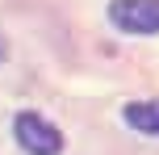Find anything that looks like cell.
<instances>
[{
	"instance_id": "7a4b0ae2",
	"label": "cell",
	"mask_w": 159,
	"mask_h": 155,
	"mask_svg": "<svg viewBox=\"0 0 159 155\" xmlns=\"http://www.w3.org/2000/svg\"><path fill=\"white\" fill-rule=\"evenodd\" d=\"M109 17L126 34H159V0H113Z\"/></svg>"
},
{
	"instance_id": "6da1fadb",
	"label": "cell",
	"mask_w": 159,
	"mask_h": 155,
	"mask_svg": "<svg viewBox=\"0 0 159 155\" xmlns=\"http://www.w3.org/2000/svg\"><path fill=\"white\" fill-rule=\"evenodd\" d=\"M13 134H17V143L30 155H59L63 151V134H59L46 117H38V113H17Z\"/></svg>"
},
{
	"instance_id": "3957f363",
	"label": "cell",
	"mask_w": 159,
	"mask_h": 155,
	"mask_svg": "<svg viewBox=\"0 0 159 155\" xmlns=\"http://www.w3.org/2000/svg\"><path fill=\"white\" fill-rule=\"evenodd\" d=\"M121 113H126V122L134 126V130L155 134V139H159V101H130Z\"/></svg>"
},
{
	"instance_id": "277c9868",
	"label": "cell",
	"mask_w": 159,
	"mask_h": 155,
	"mask_svg": "<svg viewBox=\"0 0 159 155\" xmlns=\"http://www.w3.org/2000/svg\"><path fill=\"white\" fill-rule=\"evenodd\" d=\"M0 55H4V42H0Z\"/></svg>"
}]
</instances>
